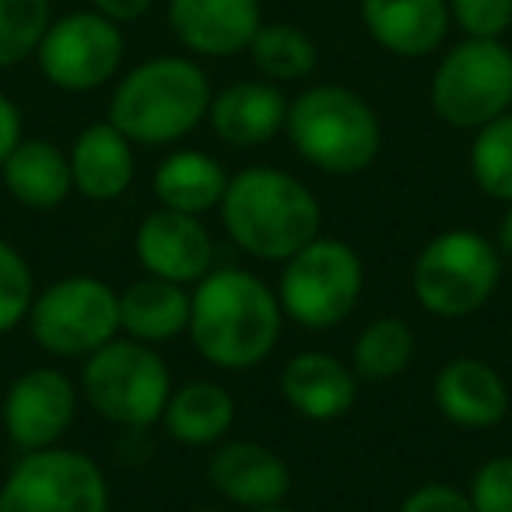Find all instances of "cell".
Instances as JSON below:
<instances>
[{"mask_svg": "<svg viewBox=\"0 0 512 512\" xmlns=\"http://www.w3.org/2000/svg\"><path fill=\"white\" fill-rule=\"evenodd\" d=\"M172 369L158 348L134 337H116L85 358L81 397L95 414L120 428L158 425L172 397Z\"/></svg>", "mask_w": 512, "mask_h": 512, "instance_id": "6", "label": "cell"}, {"mask_svg": "<svg viewBox=\"0 0 512 512\" xmlns=\"http://www.w3.org/2000/svg\"><path fill=\"white\" fill-rule=\"evenodd\" d=\"M151 4H155V0H92V8L99 11V15L113 18L116 25H127V22L144 18L151 11Z\"/></svg>", "mask_w": 512, "mask_h": 512, "instance_id": "34", "label": "cell"}, {"mask_svg": "<svg viewBox=\"0 0 512 512\" xmlns=\"http://www.w3.org/2000/svg\"><path fill=\"white\" fill-rule=\"evenodd\" d=\"M158 207L169 211L197 214L204 218L207 211L221 207V197L228 190V172L218 158H211L207 151H172L158 162L155 179H151Z\"/></svg>", "mask_w": 512, "mask_h": 512, "instance_id": "24", "label": "cell"}, {"mask_svg": "<svg viewBox=\"0 0 512 512\" xmlns=\"http://www.w3.org/2000/svg\"><path fill=\"white\" fill-rule=\"evenodd\" d=\"M467 498L477 512H512V456H488L470 474Z\"/></svg>", "mask_w": 512, "mask_h": 512, "instance_id": "30", "label": "cell"}, {"mask_svg": "<svg viewBox=\"0 0 512 512\" xmlns=\"http://www.w3.org/2000/svg\"><path fill=\"white\" fill-rule=\"evenodd\" d=\"M67 158H71L74 193H81L85 200L109 204V200H120L134 186L137 176L134 141L123 130H116L109 120L92 123V127L81 130L74 137Z\"/></svg>", "mask_w": 512, "mask_h": 512, "instance_id": "20", "label": "cell"}, {"mask_svg": "<svg viewBox=\"0 0 512 512\" xmlns=\"http://www.w3.org/2000/svg\"><path fill=\"white\" fill-rule=\"evenodd\" d=\"M365 264L358 249L344 239H313L295 256H288L278 278L281 309L292 323L306 330H334L362 302Z\"/></svg>", "mask_w": 512, "mask_h": 512, "instance_id": "7", "label": "cell"}, {"mask_svg": "<svg viewBox=\"0 0 512 512\" xmlns=\"http://www.w3.org/2000/svg\"><path fill=\"white\" fill-rule=\"evenodd\" d=\"M0 179L11 200L29 211H57L74 193L71 158L46 137H22L8 162L0 165Z\"/></svg>", "mask_w": 512, "mask_h": 512, "instance_id": "21", "label": "cell"}, {"mask_svg": "<svg viewBox=\"0 0 512 512\" xmlns=\"http://www.w3.org/2000/svg\"><path fill=\"white\" fill-rule=\"evenodd\" d=\"M106 470L81 449L25 453L0 484V512H109Z\"/></svg>", "mask_w": 512, "mask_h": 512, "instance_id": "10", "label": "cell"}, {"mask_svg": "<svg viewBox=\"0 0 512 512\" xmlns=\"http://www.w3.org/2000/svg\"><path fill=\"white\" fill-rule=\"evenodd\" d=\"M397 512H477L470 505L467 491L453 488V484H421L400 502Z\"/></svg>", "mask_w": 512, "mask_h": 512, "instance_id": "32", "label": "cell"}, {"mask_svg": "<svg viewBox=\"0 0 512 512\" xmlns=\"http://www.w3.org/2000/svg\"><path fill=\"white\" fill-rule=\"evenodd\" d=\"M50 22V0H0V71L36 57Z\"/></svg>", "mask_w": 512, "mask_h": 512, "instance_id": "28", "label": "cell"}, {"mask_svg": "<svg viewBox=\"0 0 512 512\" xmlns=\"http://www.w3.org/2000/svg\"><path fill=\"white\" fill-rule=\"evenodd\" d=\"M218 211L228 239L267 264H285L323 232L320 197L278 165H249L228 176Z\"/></svg>", "mask_w": 512, "mask_h": 512, "instance_id": "2", "label": "cell"}, {"mask_svg": "<svg viewBox=\"0 0 512 512\" xmlns=\"http://www.w3.org/2000/svg\"><path fill=\"white\" fill-rule=\"evenodd\" d=\"M432 109L453 130H481L512 109V50L502 39H463L432 74Z\"/></svg>", "mask_w": 512, "mask_h": 512, "instance_id": "9", "label": "cell"}, {"mask_svg": "<svg viewBox=\"0 0 512 512\" xmlns=\"http://www.w3.org/2000/svg\"><path fill=\"white\" fill-rule=\"evenodd\" d=\"M25 323L32 330V341L46 355L85 362L123 334L120 292L92 274H71L36 292Z\"/></svg>", "mask_w": 512, "mask_h": 512, "instance_id": "8", "label": "cell"}, {"mask_svg": "<svg viewBox=\"0 0 512 512\" xmlns=\"http://www.w3.org/2000/svg\"><path fill=\"white\" fill-rule=\"evenodd\" d=\"M123 32L99 11H74L50 22L36 50L39 71L60 92H95L123 64Z\"/></svg>", "mask_w": 512, "mask_h": 512, "instance_id": "11", "label": "cell"}, {"mask_svg": "<svg viewBox=\"0 0 512 512\" xmlns=\"http://www.w3.org/2000/svg\"><path fill=\"white\" fill-rule=\"evenodd\" d=\"M505 260L495 239L474 228H446L414 256L411 292L425 313L439 320H467L495 299Z\"/></svg>", "mask_w": 512, "mask_h": 512, "instance_id": "5", "label": "cell"}, {"mask_svg": "<svg viewBox=\"0 0 512 512\" xmlns=\"http://www.w3.org/2000/svg\"><path fill=\"white\" fill-rule=\"evenodd\" d=\"M495 246H498V253H502V260H512V204H505L502 218H498Z\"/></svg>", "mask_w": 512, "mask_h": 512, "instance_id": "35", "label": "cell"}, {"mask_svg": "<svg viewBox=\"0 0 512 512\" xmlns=\"http://www.w3.org/2000/svg\"><path fill=\"white\" fill-rule=\"evenodd\" d=\"M288 99L274 81H235L221 88L207 109L214 137L232 148H260L285 130Z\"/></svg>", "mask_w": 512, "mask_h": 512, "instance_id": "19", "label": "cell"}, {"mask_svg": "<svg viewBox=\"0 0 512 512\" xmlns=\"http://www.w3.org/2000/svg\"><path fill=\"white\" fill-rule=\"evenodd\" d=\"M78 397V386L60 369L50 365L25 369L4 393V407H0L4 432L22 453L64 446V435L78 418Z\"/></svg>", "mask_w": 512, "mask_h": 512, "instance_id": "12", "label": "cell"}, {"mask_svg": "<svg viewBox=\"0 0 512 512\" xmlns=\"http://www.w3.org/2000/svg\"><path fill=\"white\" fill-rule=\"evenodd\" d=\"M432 397L439 414L456 428L481 432L495 428L509 414V383L505 376L484 358H453L439 369L432 383Z\"/></svg>", "mask_w": 512, "mask_h": 512, "instance_id": "15", "label": "cell"}, {"mask_svg": "<svg viewBox=\"0 0 512 512\" xmlns=\"http://www.w3.org/2000/svg\"><path fill=\"white\" fill-rule=\"evenodd\" d=\"M264 25L260 0H172L169 29L190 53L235 57Z\"/></svg>", "mask_w": 512, "mask_h": 512, "instance_id": "16", "label": "cell"}, {"mask_svg": "<svg viewBox=\"0 0 512 512\" xmlns=\"http://www.w3.org/2000/svg\"><path fill=\"white\" fill-rule=\"evenodd\" d=\"M249 57H253L256 71L267 81L281 85V81H302L316 71V43L299 29V25H260L249 43Z\"/></svg>", "mask_w": 512, "mask_h": 512, "instance_id": "26", "label": "cell"}, {"mask_svg": "<svg viewBox=\"0 0 512 512\" xmlns=\"http://www.w3.org/2000/svg\"><path fill=\"white\" fill-rule=\"evenodd\" d=\"M36 302V274L22 249L8 239H0V334H11L29 320V309Z\"/></svg>", "mask_w": 512, "mask_h": 512, "instance_id": "29", "label": "cell"}, {"mask_svg": "<svg viewBox=\"0 0 512 512\" xmlns=\"http://www.w3.org/2000/svg\"><path fill=\"white\" fill-rule=\"evenodd\" d=\"M362 25L386 53L418 60L449 36V0H362Z\"/></svg>", "mask_w": 512, "mask_h": 512, "instance_id": "18", "label": "cell"}, {"mask_svg": "<svg viewBox=\"0 0 512 512\" xmlns=\"http://www.w3.org/2000/svg\"><path fill=\"white\" fill-rule=\"evenodd\" d=\"M211 81L186 57H155L137 64L109 99V123L144 148H165L207 120Z\"/></svg>", "mask_w": 512, "mask_h": 512, "instance_id": "3", "label": "cell"}, {"mask_svg": "<svg viewBox=\"0 0 512 512\" xmlns=\"http://www.w3.org/2000/svg\"><path fill=\"white\" fill-rule=\"evenodd\" d=\"M281 397L306 421H337L355 407L358 376L330 351H299L281 372Z\"/></svg>", "mask_w": 512, "mask_h": 512, "instance_id": "17", "label": "cell"}, {"mask_svg": "<svg viewBox=\"0 0 512 512\" xmlns=\"http://www.w3.org/2000/svg\"><path fill=\"white\" fill-rule=\"evenodd\" d=\"M207 481L225 502L253 512L285 502L292 491V470L285 456L264 442L228 439L218 442V449L207 460Z\"/></svg>", "mask_w": 512, "mask_h": 512, "instance_id": "14", "label": "cell"}, {"mask_svg": "<svg viewBox=\"0 0 512 512\" xmlns=\"http://www.w3.org/2000/svg\"><path fill=\"white\" fill-rule=\"evenodd\" d=\"M414 330L397 316H376L365 323L355 337L351 348V369H355L358 383H390V379L404 376L407 365L414 362Z\"/></svg>", "mask_w": 512, "mask_h": 512, "instance_id": "25", "label": "cell"}, {"mask_svg": "<svg viewBox=\"0 0 512 512\" xmlns=\"http://www.w3.org/2000/svg\"><path fill=\"white\" fill-rule=\"evenodd\" d=\"M190 512H225V509H211V505H204V509H190Z\"/></svg>", "mask_w": 512, "mask_h": 512, "instance_id": "37", "label": "cell"}, {"mask_svg": "<svg viewBox=\"0 0 512 512\" xmlns=\"http://www.w3.org/2000/svg\"><path fill=\"white\" fill-rule=\"evenodd\" d=\"M285 134L295 155L327 176H358L379 158L383 127L355 88L313 85L288 102Z\"/></svg>", "mask_w": 512, "mask_h": 512, "instance_id": "4", "label": "cell"}, {"mask_svg": "<svg viewBox=\"0 0 512 512\" xmlns=\"http://www.w3.org/2000/svg\"><path fill=\"white\" fill-rule=\"evenodd\" d=\"M235 425V397L218 379H190L165 404L162 428L179 446H218Z\"/></svg>", "mask_w": 512, "mask_h": 512, "instance_id": "23", "label": "cell"}, {"mask_svg": "<svg viewBox=\"0 0 512 512\" xmlns=\"http://www.w3.org/2000/svg\"><path fill=\"white\" fill-rule=\"evenodd\" d=\"M449 15L467 39H502L512 25V0H449Z\"/></svg>", "mask_w": 512, "mask_h": 512, "instance_id": "31", "label": "cell"}, {"mask_svg": "<svg viewBox=\"0 0 512 512\" xmlns=\"http://www.w3.org/2000/svg\"><path fill=\"white\" fill-rule=\"evenodd\" d=\"M470 179L484 197L512 204V109L474 130L470 141Z\"/></svg>", "mask_w": 512, "mask_h": 512, "instance_id": "27", "label": "cell"}, {"mask_svg": "<svg viewBox=\"0 0 512 512\" xmlns=\"http://www.w3.org/2000/svg\"><path fill=\"white\" fill-rule=\"evenodd\" d=\"M285 309L267 281L246 267H214L190 288V334L197 355L221 372H249L274 355Z\"/></svg>", "mask_w": 512, "mask_h": 512, "instance_id": "1", "label": "cell"}, {"mask_svg": "<svg viewBox=\"0 0 512 512\" xmlns=\"http://www.w3.org/2000/svg\"><path fill=\"white\" fill-rule=\"evenodd\" d=\"M253 512H299V509H288V505L281 502V505H267V509H253Z\"/></svg>", "mask_w": 512, "mask_h": 512, "instance_id": "36", "label": "cell"}, {"mask_svg": "<svg viewBox=\"0 0 512 512\" xmlns=\"http://www.w3.org/2000/svg\"><path fill=\"white\" fill-rule=\"evenodd\" d=\"M18 141H22V113H18V106L8 95L0 92V165L8 162V155L18 148Z\"/></svg>", "mask_w": 512, "mask_h": 512, "instance_id": "33", "label": "cell"}, {"mask_svg": "<svg viewBox=\"0 0 512 512\" xmlns=\"http://www.w3.org/2000/svg\"><path fill=\"white\" fill-rule=\"evenodd\" d=\"M134 256L144 274L193 288L214 271V242L197 214L155 207L134 232Z\"/></svg>", "mask_w": 512, "mask_h": 512, "instance_id": "13", "label": "cell"}, {"mask_svg": "<svg viewBox=\"0 0 512 512\" xmlns=\"http://www.w3.org/2000/svg\"><path fill=\"white\" fill-rule=\"evenodd\" d=\"M190 327V288L176 281L144 278L120 292V330L141 344H169Z\"/></svg>", "mask_w": 512, "mask_h": 512, "instance_id": "22", "label": "cell"}]
</instances>
